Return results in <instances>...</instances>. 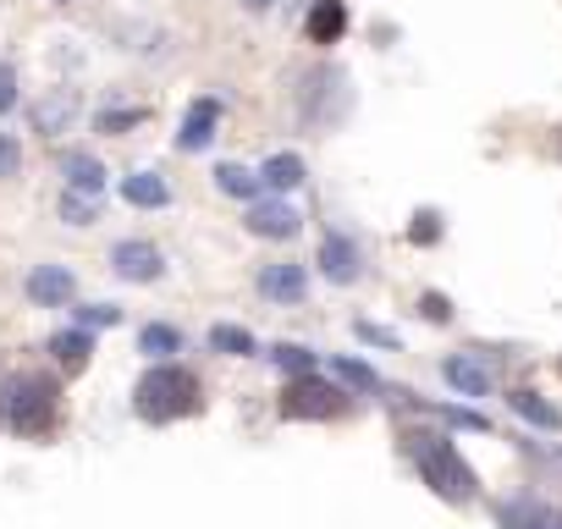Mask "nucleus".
I'll return each mask as SVG.
<instances>
[{"instance_id":"obj_1","label":"nucleus","mask_w":562,"mask_h":529,"mask_svg":"<svg viewBox=\"0 0 562 529\" xmlns=\"http://www.w3.org/2000/svg\"><path fill=\"white\" fill-rule=\"evenodd\" d=\"M61 425V381L45 370H18L0 381V430L40 441Z\"/></svg>"},{"instance_id":"obj_2","label":"nucleus","mask_w":562,"mask_h":529,"mask_svg":"<svg viewBox=\"0 0 562 529\" xmlns=\"http://www.w3.org/2000/svg\"><path fill=\"white\" fill-rule=\"evenodd\" d=\"M204 408V386H199V375L193 370H182V364H149L144 375H138V386H133V414L144 419V425H177V419H193Z\"/></svg>"},{"instance_id":"obj_3","label":"nucleus","mask_w":562,"mask_h":529,"mask_svg":"<svg viewBox=\"0 0 562 529\" xmlns=\"http://www.w3.org/2000/svg\"><path fill=\"white\" fill-rule=\"evenodd\" d=\"M408 463L419 469V480L441 496V502H474L480 496V474L463 463V452L441 436V430H414L408 436Z\"/></svg>"},{"instance_id":"obj_4","label":"nucleus","mask_w":562,"mask_h":529,"mask_svg":"<svg viewBox=\"0 0 562 529\" xmlns=\"http://www.w3.org/2000/svg\"><path fill=\"white\" fill-rule=\"evenodd\" d=\"M276 408H281V419H310V425H321V419H342V414H348V392L310 370V375H288Z\"/></svg>"},{"instance_id":"obj_5","label":"nucleus","mask_w":562,"mask_h":529,"mask_svg":"<svg viewBox=\"0 0 562 529\" xmlns=\"http://www.w3.org/2000/svg\"><path fill=\"white\" fill-rule=\"evenodd\" d=\"M243 226H248L254 237H265V243H288V237L304 226V215L288 204V193H276V199H254L248 215H243Z\"/></svg>"},{"instance_id":"obj_6","label":"nucleus","mask_w":562,"mask_h":529,"mask_svg":"<svg viewBox=\"0 0 562 529\" xmlns=\"http://www.w3.org/2000/svg\"><path fill=\"white\" fill-rule=\"evenodd\" d=\"M259 299L265 304H304L310 299V271L299 259H276L259 271Z\"/></svg>"},{"instance_id":"obj_7","label":"nucleus","mask_w":562,"mask_h":529,"mask_svg":"<svg viewBox=\"0 0 562 529\" xmlns=\"http://www.w3.org/2000/svg\"><path fill=\"white\" fill-rule=\"evenodd\" d=\"M359 271H364L359 243H353L348 232H326V237H321V277H326L331 288H353Z\"/></svg>"},{"instance_id":"obj_8","label":"nucleus","mask_w":562,"mask_h":529,"mask_svg":"<svg viewBox=\"0 0 562 529\" xmlns=\"http://www.w3.org/2000/svg\"><path fill=\"white\" fill-rule=\"evenodd\" d=\"M111 271H116L122 282H160L166 259H160V248H155V243L127 237V243H116V248H111Z\"/></svg>"},{"instance_id":"obj_9","label":"nucleus","mask_w":562,"mask_h":529,"mask_svg":"<svg viewBox=\"0 0 562 529\" xmlns=\"http://www.w3.org/2000/svg\"><path fill=\"white\" fill-rule=\"evenodd\" d=\"M215 122H221V100H215V94L193 100L188 116H182V127H177V149H182V155L210 149V144H215Z\"/></svg>"},{"instance_id":"obj_10","label":"nucleus","mask_w":562,"mask_h":529,"mask_svg":"<svg viewBox=\"0 0 562 529\" xmlns=\"http://www.w3.org/2000/svg\"><path fill=\"white\" fill-rule=\"evenodd\" d=\"M502 529H562V507L557 502H540V496H507L502 513H496Z\"/></svg>"},{"instance_id":"obj_11","label":"nucleus","mask_w":562,"mask_h":529,"mask_svg":"<svg viewBox=\"0 0 562 529\" xmlns=\"http://www.w3.org/2000/svg\"><path fill=\"white\" fill-rule=\"evenodd\" d=\"M342 34H348V0H315L304 18V40L331 50V45H342Z\"/></svg>"},{"instance_id":"obj_12","label":"nucleus","mask_w":562,"mask_h":529,"mask_svg":"<svg viewBox=\"0 0 562 529\" xmlns=\"http://www.w3.org/2000/svg\"><path fill=\"white\" fill-rule=\"evenodd\" d=\"M72 293H78V282H72L67 264H34V271H29V299L40 309H61Z\"/></svg>"},{"instance_id":"obj_13","label":"nucleus","mask_w":562,"mask_h":529,"mask_svg":"<svg viewBox=\"0 0 562 529\" xmlns=\"http://www.w3.org/2000/svg\"><path fill=\"white\" fill-rule=\"evenodd\" d=\"M78 116V89H50L45 100H34V133L45 138H61Z\"/></svg>"},{"instance_id":"obj_14","label":"nucleus","mask_w":562,"mask_h":529,"mask_svg":"<svg viewBox=\"0 0 562 529\" xmlns=\"http://www.w3.org/2000/svg\"><path fill=\"white\" fill-rule=\"evenodd\" d=\"M61 177H67L72 193H89V199L105 188V166H100L89 149H67V155H61Z\"/></svg>"},{"instance_id":"obj_15","label":"nucleus","mask_w":562,"mask_h":529,"mask_svg":"<svg viewBox=\"0 0 562 529\" xmlns=\"http://www.w3.org/2000/svg\"><path fill=\"white\" fill-rule=\"evenodd\" d=\"M122 199L133 210H166L171 204V188H166L160 171H133V177H122Z\"/></svg>"},{"instance_id":"obj_16","label":"nucleus","mask_w":562,"mask_h":529,"mask_svg":"<svg viewBox=\"0 0 562 529\" xmlns=\"http://www.w3.org/2000/svg\"><path fill=\"white\" fill-rule=\"evenodd\" d=\"M50 359H56V370L83 375L89 359H94V337H89V331H56V337H50Z\"/></svg>"},{"instance_id":"obj_17","label":"nucleus","mask_w":562,"mask_h":529,"mask_svg":"<svg viewBox=\"0 0 562 529\" xmlns=\"http://www.w3.org/2000/svg\"><path fill=\"white\" fill-rule=\"evenodd\" d=\"M441 375H447V386H458L463 397H485V392H491V370H485L480 359H469V353L447 359V364H441Z\"/></svg>"},{"instance_id":"obj_18","label":"nucleus","mask_w":562,"mask_h":529,"mask_svg":"<svg viewBox=\"0 0 562 529\" xmlns=\"http://www.w3.org/2000/svg\"><path fill=\"white\" fill-rule=\"evenodd\" d=\"M259 177L270 193H293V188H304V155H270L259 166Z\"/></svg>"},{"instance_id":"obj_19","label":"nucleus","mask_w":562,"mask_h":529,"mask_svg":"<svg viewBox=\"0 0 562 529\" xmlns=\"http://www.w3.org/2000/svg\"><path fill=\"white\" fill-rule=\"evenodd\" d=\"M215 188L221 193H232V199H259V188H265V177L259 171H248V166H215Z\"/></svg>"},{"instance_id":"obj_20","label":"nucleus","mask_w":562,"mask_h":529,"mask_svg":"<svg viewBox=\"0 0 562 529\" xmlns=\"http://www.w3.org/2000/svg\"><path fill=\"white\" fill-rule=\"evenodd\" d=\"M507 408H513L518 419H529L535 430H557V425H562V414H557L551 403H540L535 392H507Z\"/></svg>"},{"instance_id":"obj_21","label":"nucleus","mask_w":562,"mask_h":529,"mask_svg":"<svg viewBox=\"0 0 562 529\" xmlns=\"http://www.w3.org/2000/svg\"><path fill=\"white\" fill-rule=\"evenodd\" d=\"M210 353H226V359H248V353H254V331H243V326L221 320V326H210Z\"/></svg>"},{"instance_id":"obj_22","label":"nucleus","mask_w":562,"mask_h":529,"mask_svg":"<svg viewBox=\"0 0 562 529\" xmlns=\"http://www.w3.org/2000/svg\"><path fill=\"white\" fill-rule=\"evenodd\" d=\"M138 348H144L149 359H171V353L182 348V331H177V326H166V320H149V326L138 331Z\"/></svg>"},{"instance_id":"obj_23","label":"nucleus","mask_w":562,"mask_h":529,"mask_svg":"<svg viewBox=\"0 0 562 529\" xmlns=\"http://www.w3.org/2000/svg\"><path fill=\"white\" fill-rule=\"evenodd\" d=\"M331 375H337V381H348V386H359V392H381V375H375L370 364L348 359V353H337V359H331Z\"/></svg>"},{"instance_id":"obj_24","label":"nucleus","mask_w":562,"mask_h":529,"mask_svg":"<svg viewBox=\"0 0 562 529\" xmlns=\"http://www.w3.org/2000/svg\"><path fill=\"white\" fill-rule=\"evenodd\" d=\"M270 359H276V370H281V375H310V370H315V353H310V348H299V342H281Z\"/></svg>"},{"instance_id":"obj_25","label":"nucleus","mask_w":562,"mask_h":529,"mask_svg":"<svg viewBox=\"0 0 562 529\" xmlns=\"http://www.w3.org/2000/svg\"><path fill=\"white\" fill-rule=\"evenodd\" d=\"M149 111L144 105H122V111H100V133H127V127H138Z\"/></svg>"},{"instance_id":"obj_26","label":"nucleus","mask_w":562,"mask_h":529,"mask_svg":"<svg viewBox=\"0 0 562 529\" xmlns=\"http://www.w3.org/2000/svg\"><path fill=\"white\" fill-rule=\"evenodd\" d=\"M61 215H67L72 226H89V221H94V204H89V193H72V188H67V193H61Z\"/></svg>"},{"instance_id":"obj_27","label":"nucleus","mask_w":562,"mask_h":529,"mask_svg":"<svg viewBox=\"0 0 562 529\" xmlns=\"http://www.w3.org/2000/svg\"><path fill=\"white\" fill-rule=\"evenodd\" d=\"M18 171H23V144L12 133H0V182L18 177Z\"/></svg>"},{"instance_id":"obj_28","label":"nucleus","mask_w":562,"mask_h":529,"mask_svg":"<svg viewBox=\"0 0 562 529\" xmlns=\"http://www.w3.org/2000/svg\"><path fill=\"white\" fill-rule=\"evenodd\" d=\"M408 237H414V243H436V237H441V215H436V210H419L414 226H408Z\"/></svg>"},{"instance_id":"obj_29","label":"nucleus","mask_w":562,"mask_h":529,"mask_svg":"<svg viewBox=\"0 0 562 529\" xmlns=\"http://www.w3.org/2000/svg\"><path fill=\"white\" fill-rule=\"evenodd\" d=\"M78 320H83V326H116V320H122V309H116V304H83V309H78Z\"/></svg>"},{"instance_id":"obj_30","label":"nucleus","mask_w":562,"mask_h":529,"mask_svg":"<svg viewBox=\"0 0 562 529\" xmlns=\"http://www.w3.org/2000/svg\"><path fill=\"white\" fill-rule=\"evenodd\" d=\"M419 315L436 320V326H447V320H452V304H447L441 293H425V299H419Z\"/></svg>"},{"instance_id":"obj_31","label":"nucleus","mask_w":562,"mask_h":529,"mask_svg":"<svg viewBox=\"0 0 562 529\" xmlns=\"http://www.w3.org/2000/svg\"><path fill=\"white\" fill-rule=\"evenodd\" d=\"M12 105H18V67L0 61V111H12Z\"/></svg>"},{"instance_id":"obj_32","label":"nucleus","mask_w":562,"mask_h":529,"mask_svg":"<svg viewBox=\"0 0 562 529\" xmlns=\"http://www.w3.org/2000/svg\"><path fill=\"white\" fill-rule=\"evenodd\" d=\"M243 7H248V12H270V7H276V0H243Z\"/></svg>"},{"instance_id":"obj_33","label":"nucleus","mask_w":562,"mask_h":529,"mask_svg":"<svg viewBox=\"0 0 562 529\" xmlns=\"http://www.w3.org/2000/svg\"><path fill=\"white\" fill-rule=\"evenodd\" d=\"M557 155H562V133H557Z\"/></svg>"}]
</instances>
